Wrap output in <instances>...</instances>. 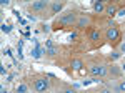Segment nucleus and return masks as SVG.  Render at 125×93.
<instances>
[{
    "mask_svg": "<svg viewBox=\"0 0 125 93\" xmlns=\"http://www.w3.org/2000/svg\"><path fill=\"white\" fill-rule=\"evenodd\" d=\"M120 30L117 27H108L107 28V32H105V40L110 43L112 46H115V45H118L120 43Z\"/></svg>",
    "mask_w": 125,
    "mask_h": 93,
    "instance_id": "2",
    "label": "nucleus"
},
{
    "mask_svg": "<svg viewBox=\"0 0 125 93\" xmlns=\"http://www.w3.org/2000/svg\"><path fill=\"white\" fill-rule=\"evenodd\" d=\"M105 3H104V2H94V3H92V10H94V12H95V13H104V12H105Z\"/></svg>",
    "mask_w": 125,
    "mask_h": 93,
    "instance_id": "9",
    "label": "nucleus"
},
{
    "mask_svg": "<svg viewBox=\"0 0 125 93\" xmlns=\"http://www.w3.org/2000/svg\"><path fill=\"white\" fill-rule=\"evenodd\" d=\"M32 56H33V58H40V53H39V50H33V52H32Z\"/></svg>",
    "mask_w": 125,
    "mask_h": 93,
    "instance_id": "22",
    "label": "nucleus"
},
{
    "mask_svg": "<svg viewBox=\"0 0 125 93\" xmlns=\"http://www.w3.org/2000/svg\"><path fill=\"white\" fill-rule=\"evenodd\" d=\"M112 93H125V80H124V82H120L117 86H114V92H112Z\"/></svg>",
    "mask_w": 125,
    "mask_h": 93,
    "instance_id": "15",
    "label": "nucleus"
},
{
    "mask_svg": "<svg viewBox=\"0 0 125 93\" xmlns=\"http://www.w3.org/2000/svg\"><path fill=\"white\" fill-rule=\"evenodd\" d=\"M15 92H17V93H29V85L22 82V83H19V85H17Z\"/></svg>",
    "mask_w": 125,
    "mask_h": 93,
    "instance_id": "14",
    "label": "nucleus"
},
{
    "mask_svg": "<svg viewBox=\"0 0 125 93\" xmlns=\"http://www.w3.org/2000/svg\"><path fill=\"white\" fill-rule=\"evenodd\" d=\"M77 19H78L77 10H67V12L60 13V17H58L57 20L63 27H70V25H75V23H77Z\"/></svg>",
    "mask_w": 125,
    "mask_h": 93,
    "instance_id": "1",
    "label": "nucleus"
},
{
    "mask_svg": "<svg viewBox=\"0 0 125 93\" xmlns=\"http://www.w3.org/2000/svg\"><path fill=\"white\" fill-rule=\"evenodd\" d=\"M70 66L75 70V72H82V68H83V62L80 60V58H72V63Z\"/></svg>",
    "mask_w": 125,
    "mask_h": 93,
    "instance_id": "10",
    "label": "nucleus"
},
{
    "mask_svg": "<svg viewBox=\"0 0 125 93\" xmlns=\"http://www.w3.org/2000/svg\"><path fill=\"white\" fill-rule=\"evenodd\" d=\"M90 23H92V20H90V17H88V15H78L75 27H77L78 30H85L87 27H90Z\"/></svg>",
    "mask_w": 125,
    "mask_h": 93,
    "instance_id": "6",
    "label": "nucleus"
},
{
    "mask_svg": "<svg viewBox=\"0 0 125 93\" xmlns=\"http://www.w3.org/2000/svg\"><path fill=\"white\" fill-rule=\"evenodd\" d=\"M118 56H120V53H114V55H110V58H112V60H117Z\"/></svg>",
    "mask_w": 125,
    "mask_h": 93,
    "instance_id": "24",
    "label": "nucleus"
},
{
    "mask_svg": "<svg viewBox=\"0 0 125 93\" xmlns=\"http://www.w3.org/2000/svg\"><path fill=\"white\" fill-rule=\"evenodd\" d=\"M117 12H118V9H117L115 5H112V3L105 7V13L108 17H117Z\"/></svg>",
    "mask_w": 125,
    "mask_h": 93,
    "instance_id": "13",
    "label": "nucleus"
},
{
    "mask_svg": "<svg viewBox=\"0 0 125 93\" xmlns=\"http://www.w3.org/2000/svg\"><path fill=\"white\" fill-rule=\"evenodd\" d=\"M33 88H35V92H39V93L48 92L50 83H48L47 76H45V75H39V76H35V78H33Z\"/></svg>",
    "mask_w": 125,
    "mask_h": 93,
    "instance_id": "4",
    "label": "nucleus"
},
{
    "mask_svg": "<svg viewBox=\"0 0 125 93\" xmlns=\"http://www.w3.org/2000/svg\"><path fill=\"white\" fill-rule=\"evenodd\" d=\"M58 52H60V50H58L57 45H50V46L45 48V55H47V56H57Z\"/></svg>",
    "mask_w": 125,
    "mask_h": 93,
    "instance_id": "12",
    "label": "nucleus"
},
{
    "mask_svg": "<svg viewBox=\"0 0 125 93\" xmlns=\"http://www.w3.org/2000/svg\"><path fill=\"white\" fill-rule=\"evenodd\" d=\"M88 73L92 75L94 78H104L108 75V70H107L105 65H100V63H90L88 65Z\"/></svg>",
    "mask_w": 125,
    "mask_h": 93,
    "instance_id": "3",
    "label": "nucleus"
},
{
    "mask_svg": "<svg viewBox=\"0 0 125 93\" xmlns=\"http://www.w3.org/2000/svg\"><path fill=\"white\" fill-rule=\"evenodd\" d=\"M77 37H78L77 32H73V33H70V37H68V38H70V40H77Z\"/></svg>",
    "mask_w": 125,
    "mask_h": 93,
    "instance_id": "23",
    "label": "nucleus"
},
{
    "mask_svg": "<svg viewBox=\"0 0 125 93\" xmlns=\"http://www.w3.org/2000/svg\"><path fill=\"white\" fill-rule=\"evenodd\" d=\"M108 75H110L112 78H118V76L122 75V70H120L117 65H110V68H108Z\"/></svg>",
    "mask_w": 125,
    "mask_h": 93,
    "instance_id": "11",
    "label": "nucleus"
},
{
    "mask_svg": "<svg viewBox=\"0 0 125 93\" xmlns=\"http://www.w3.org/2000/svg\"><path fill=\"white\" fill-rule=\"evenodd\" d=\"M47 7H50L48 2H45V0H37V2H33V3L30 5V10H32V12H37V13L42 15V13H45Z\"/></svg>",
    "mask_w": 125,
    "mask_h": 93,
    "instance_id": "5",
    "label": "nucleus"
},
{
    "mask_svg": "<svg viewBox=\"0 0 125 93\" xmlns=\"http://www.w3.org/2000/svg\"><path fill=\"white\" fill-rule=\"evenodd\" d=\"M100 38H102V33H100V30H98V28H94V30H90V33H88V40H90V42L97 43Z\"/></svg>",
    "mask_w": 125,
    "mask_h": 93,
    "instance_id": "8",
    "label": "nucleus"
},
{
    "mask_svg": "<svg viewBox=\"0 0 125 93\" xmlns=\"http://www.w3.org/2000/svg\"><path fill=\"white\" fill-rule=\"evenodd\" d=\"M9 3H10L9 0H2V7H7V5H9Z\"/></svg>",
    "mask_w": 125,
    "mask_h": 93,
    "instance_id": "25",
    "label": "nucleus"
},
{
    "mask_svg": "<svg viewBox=\"0 0 125 93\" xmlns=\"http://www.w3.org/2000/svg\"><path fill=\"white\" fill-rule=\"evenodd\" d=\"M118 53H125V42L118 43Z\"/></svg>",
    "mask_w": 125,
    "mask_h": 93,
    "instance_id": "19",
    "label": "nucleus"
},
{
    "mask_svg": "<svg viewBox=\"0 0 125 93\" xmlns=\"http://www.w3.org/2000/svg\"><path fill=\"white\" fill-rule=\"evenodd\" d=\"M60 93H78L73 86H70V85H65V86H62V90H60Z\"/></svg>",
    "mask_w": 125,
    "mask_h": 93,
    "instance_id": "16",
    "label": "nucleus"
},
{
    "mask_svg": "<svg viewBox=\"0 0 125 93\" xmlns=\"http://www.w3.org/2000/svg\"><path fill=\"white\" fill-rule=\"evenodd\" d=\"M63 9V2H52L50 7H48V13L50 15H55V13H60Z\"/></svg>",
    "mask_w": 125,
    "mask_h": 93,
    "instance_id": "7",
    "label": "nucleus"
},
{
    "mask_svg": "<svg viewBox=\"0 0 125 93\" xmlns=\"http://www.w3.org/2000/svg\"><path fill=\"white\" fill-rule=\"evenodd\" d=\"M117 17H125V7H124V9H118V12H117Z\"/></svg>",
    "mask_w": 125,
    "mask_h": 93,
    "instance_id": "20",
    "label": "nucleus"
},
{
    "mask_svg": "<svg viewBox=\"0 0 125 93\" xmlns=\"http://www.w3.org/2000/svg\"><path fill=\"white\" fill-rule=\"evenodd\" d=\"M95 93H112V90H108V88H100V90L95 92Z\"/></svg>",
    "mask_w": 125,
    "mask_h": 93,
    "instance_id": "21",
    "label": "nucleus"
},
{
    "mask_svg": "<svg viewBox=\"0 0 125 93\" xmlns=\"http://www.w3.org/2000/svg\"><path fill=\"white\" fill-rule=\"evenodd\" d=\"M62 28H65V27H63L58 20H55V22H53V25H52V30H53V32H58V30H62Z\"/></svg>",
    "mask_w": 125,
    "mask_h": 93,
    "instance_id": "17",
    "label": "nucleus"
},
{
    "mask_svg": "<svg viewBox=\"0 0 125 93\" xmlns=\"http://www.w3.org/2000/svg\"><path fill=\"white\" fill-rule=\"evenodd\" d=\"M10 30H12V27H10V25H5V23H2V32H3V33H9Z\"/></svg>",
    "mask_w": 125,
    "mask_h": 93,
    "instance_id": "18",
    "label": "nucleus"
}]
</instances>
